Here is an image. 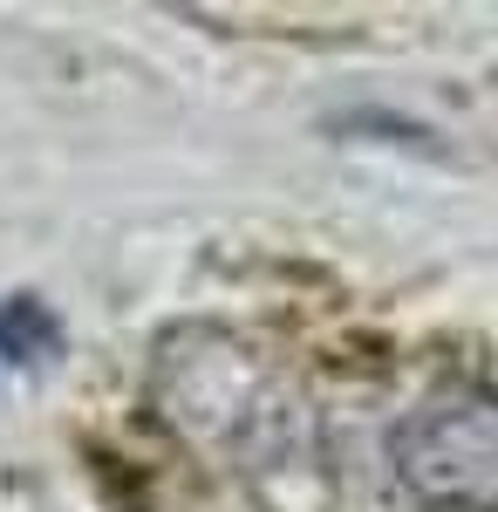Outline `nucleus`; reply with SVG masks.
I'll return each instance as SVG.
<instances>
[{
    "mask_svg": "<svg viewBox=\"0 0 498 512\" xmlns=\"http://www.w3.org/2000/svg\"><path fill=\"white\" fill-rule=\"evenodd\" d=\"M396 478L430 506H498V396L444 390L389 437Z\"/></svg>",
    "mask_w": 498,
    "mask_h": 512,
    "instance_id": "1",
    "label": "nucleus"
},
{
    "mask_svg": "<svg viewBox=\"0 0 498 512\" xmlns=\"http://www.w3.org/2000/svg\"><path fill=\"white\" fill-rule=\"evenodd\" d=\"M48 342H55V321L41 315L35 294H14V301H0V362H35Z\"/></svg>",
    "mask_w": 498,
    "mask_h": 512,
    "instance_id": "2",
    "label": "nucleus"
}]
</instances>
